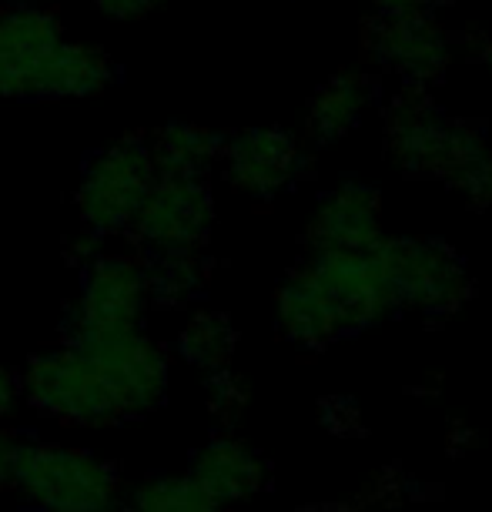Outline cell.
<instances>
[{"label":"cell","mask_w":492,"mask_h":512,"mask_svg":"<svg viewBox=\"0 0 492 512\" xmlns=\"http://www.w3.org/2000/svg\"><path fill=\"white\" fill-rule=\"evenodd\" d=\"M148 285H151V302H168V305L188 302L201 285L198 251L154 255V262L148 265Z\"/></svg>","instance_id":"cell-13"},{"label":"cell","mask_w":492,"mask_h":512,"mask_svg":"<svg viewBox=\"0 0 492 512\" xmlns=\"http://www.w3.org/2000/svg\"><path fill=\"white\" fill-rule=\"evenodd\" d=\"M114 81L111 57L94 44L67 41L44 7L0 11V98H94Z\"/></svg>","instance_id":"cell-1"},{"label":"cell","mask_w":492,"mask_h":512,"mask_svg":"<svg viewBox=\"0 0 492 512\" xmlns=\"http://www.w3.org/2000/svg\"><path fill=\"white\" fill-rule=\"evenodd\" d=\"M151 308L148 265L134 255H94L64 325H141Z\"/></svg>","instance_id":"cell-7"},{"label":"cell","mask_w":492,"mask_h":512,"mask_svg":"<svg viewBox=\"0 0 492 512\" xmlns=\"http://www.w3.org/2000/svg\"><path fill=\"white\" fill-rule=\"evenodd\" d=\"M211 195L205 178H158L134 218V238L148 255H181L205 245Z\"/></svg>","instance_id":"cell-6"},{"label":"cell","mask_w":492,"mask_h":512,"mask_svg":"<svg viewBox=\"0 0 492 512\" xmlns=\"http://www.w3.org/2000/svg\"><path fill=\"white\" fill-rule=\"evenodd\" d=\"M64 342L94 365L128 422L154 412L168 395V355L144 332V322L64 325Z\"/></svg>","instance_id":"cell-3"},{"label":"cell","mask_w":492,"mask_h":512,"mask_svg":"<svg viewBox=\"0 0 492 512\" xmlns=\"http://www.w3.org/2000/svg\"><path fill=\"white\" fill-rule=\"evenodd\" d=\"M148 144L158 178H205L218 154L215 134L191 124H168Z\"/></svg>","instance_id":"cell-10"},{"label":"cell","mask_w":492,"mask_h":512,"mask_svg":"<svg viewBox=\"0 0 492 512\" xmlns=\"http://www.w3.org/2000/svg\"><path fill=\"white\" fill-rule=\"evenodd\" d=\"M188 476L208 492L211 499L228 506V502L255 496L262 486L265 466L248 446L235 439H211L205 449L195 452Z\"/></svg>","instance_id":"cell-8"},{"label":"cell","mask_w":492,"mask_h":512,"mask_svg":"<svg viewBox=\"0 0 492 512\" xmlns=\"http://www.w3.org/2000/svg\"><path fill=\"white\" fill-rule=\"evenodd\" d=\"M101 14L114 17V21H141L148 17L161 0H91Z\"/></svg>","instance_id":"cell-14"},{"label":"cell","mask_w":492,"mask_h":512,"mask_svg":"<svg viewBox=\"0 0 492 512\" xmlns=\"http://www.w3.org/2000/svg\"><path fill=\"white\" fill-rule=\"evenodd\" d=\"M121 512H221L195 479L188 476H148L138 486L124 489Z\"/></svg>","instance_id":"cell-11"},{"label":"cell","mask_w":492,"mask_h":512,"mask_svg":"<svg viewBox=\"0 0 492 512\" xmlns=\"http://www.w3.org/2000/svg\"><path fill=\"white\" fill-rule=\"evenodd\" d=\"M11 449H14V436L0 425V489L11 482Z\"/></svg>","instance_id":"cell-16"},{"label":"cell","mask_w":492,"mask_h":512,"mask_svg":"<svg viewBox=\"0 0 492 512\" xmlns=\"http://www.w3.org/2000/svg\"><path fill=\"white\" fill-rule=\"evenodd\" d=\"M17 379H21V399L54 422L74 429H114L128 422L94 365L67 342L31 355Z\"/></svg>","instance_id":"cell-4"},{"label":"cell","mask_w":492,"mask_h":512,"mask_svg":"<svg viewBox=\"0 0 492 512\" xmlns=\"http://www.w3.org/2000/svg\"><path fill=\"white\" fill-rule=\"evenodd\" d=\"M7 486L31 512H121L128 489L114 462L51 439H14Z\"/></svg>","instance_id":"cell-2"},{"label":"cell","mask_w":492,"mask_h":512,"mask_svg":"<svg viewBox=\"0 0 492 512\" xmlns=\"http://www.w3.org/2000/svg\"><path fill=\"white\" fill-rule=\"evenodd\" d=\"M231 349H235V332H231V325L225 322V315H215V312H198L178 338V352L205 372L225 369L231 359Z\"/></svg>","instance_id":"cell-12"},{"label":"cell","mask_w":492,"mask_h":512,"mask_svg":"<svg viewBox=\"0 0 492 512\" xmlns=\"http://www.w3.org/2000/svg\"><path fill=\"white\" fill-rule=\"evenodd\" d=\"M292 141L278 131H248L228 144V181L248 195H272L292 175Z\"/></svg>","instance_id":"cell-9"},{"label":"cell","mask_w":492,"mask_h":512,"mask_svg":"<svg viewBox=\"0 0 492 512\" xmlns=\"http://www.w3.org/2000/svg\"><path fill=\"white\" fill-rule=\"evenodd\" d=\"M158 171H154L151 144L141 134H124L121 141L91 154L84 164L77 211L88 235H118L131 231L141 205L148 201Z\"/></svg>","instance_id":"cell-5"},{"label":"cell","mask_w":492,"mask_h":512,"mask_svg":"<svg viewBox=\"0 0 492 512\" xmlns=\"http://www.w3.org/2000/svg\"><path fill=\"white\" fill-rule=\"evenodd\" d=\"M17 405H21V379L0 362V425L14 419Z\"/></svg>","instance_id":"cell-15"}]
</instances>
